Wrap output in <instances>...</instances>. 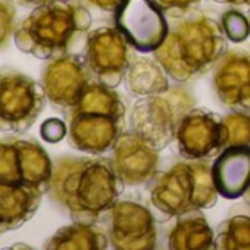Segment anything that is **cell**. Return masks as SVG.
Segmentation results:
<instances>
[{"label":"cell","mask_w":250,"mask_h":250,"mask_svg":"<svg viewBox=\"0 0 250 250\" xmlns=\"http://www.w3.org/2000/svg\"><path fill=\"white\" fill-rule=\"evenodd\" d=\"M113 159L102 155L62 156L53 164L50 199L75 222L102 224L124 193Z\"/></svg>","instance_id":"obj_1"},{"label":"cell","mask_w":250,"mask_h":250,"mask_svg":"<svg viewBox=\"0 0 250 250\" xmlns=\"http://www.w3.org/2000/svg\"><path fill=\"white\" fill-rule=\"evenodd\" d=\"M228 42L221 21L196 8L183 17L169 18L168 36L153 58L171 80L186 84L212 71L227 53Z\"/></svg>","instance_id":"obj_2"},{"label":"cell","mask_w":250,"mask_h":250,"mask_svg":"<svg viewBox=\"0 0 250 250\" xmlns=\"http://www.w3.org/2000/svg\"><path fill=\"white\" fill-rule=\"evenodd\" d=\"M91 27V14L80 0H52L34 8L20 24L17 47L37 59L50 61L69 53Z\"/></svg>","instance_id":"obj_3"},{"label":"cell","mask_w":250,"mask_h":250,"mask_svg":"<svg viewBox=\"0 0 250 250\" xmlns=\"http://www.w3.org/2000/svg\"><path fill=\"white\" fill-rule=\"evenodd\" d=\"M68 145L87 155L112 150L127 125V104L112 87L93 80L78 103L65 113Z\"/></svg>","instance_id":"obj_4"},{"label":"cell","mask_w":250,"mask_h":250,"mask_svg":"<svg viewBox=\"0 0 250 250\" xmlns=\"http://www.w3.org/2000/svg\"><path fill=\"white\" fill-rule=\"evenodd\" d=\"M219 193L212 178L209 161L184 159L156 175L150 187V203L167 219L194 210L210 209Z\"/></svg>","instance_id":"obj_5"},{"label":"cell","mask_w":250,"mask_h":250,"mask_svg":"<svg viewBox=\"0 0 250 250\" xmlns=\"http://www.w3.org/2000/svg\"><path fill=\"white\" fill-rule=\"evenodd\" d=\"M194 106V94L178 83L164 93L140 97L130 112V130L162 152L175 140L183 118Z\"/></svg>","instance_id":"obj_6"},{"label":"cell","mask_w":250,"mask_h":250,"mask_svg":"<svg viewBox=\"0 0 250 250\" xmlns=\"http://www.w3.org/2000/svg\"><path fill=\"white\" fill-rule=\"evenodd\" d=\"M47 97L42 83L14 69H0V131L22 134L44 110Z\"/></svg>","instance_id":"obj_7"},{"label":"cell","mask_w":250,"mask_h":250,"mask_svg":"<svg viewBox=\"0 0 250 250\" xmlns=\"http://www.w3.org/2000/svg\"><path fill=\"white\" fill-rule=\"evenodd\" d=\"M53 164L33 137L9 136L0 140V181L49 193Z\"/></svg>","instance_id":"obj_8"},{"label":"cell","mask_w":250,"mask_h":250,"mask_svg":"<svg viewBox=\"0 0 250 250\" xmlns=\"http://www.w3.org/2000/svg\"><path fill=\"white\" fill-rule=\"evenodd\" d=\"M136 52L116 27H99L88 31L83 56L96 81L116 88L137 58Z\"/></svg>","instance_id":"obj_9"},{"label":"cell","mask_w":250,"mask_h":250,"mask_svg":"<svg viewBox=\"0 0 250 250\" xmlns=\"http://www.w3.org/2000/svg\"><path fill=\"white\" fill-rule=\"evenodd\" d=\"M110 247L116 250H152L158 247L156 215L136 200H118L106 218Z\"/></svg>","instance_id":"obj_10"},{"label":"cell","mask_w":250,"mask_h":250,"mask_svg":"<svg viewBox=\"0 0 250 250\" xmlns=\"http://www.w3.org/2000/svg\"><path fill=\"white\" fill-rule=\"evenodd\" d=\"M113 14L115 27L137 52L153 53L168 36V17L155 0H122Z\"/></svg>","instance_id":"obj_11"},{"label":"cell","mask_w":250,"mask_h":250,"mask_svg":"<svg viewBox=\"0 0 250 250\" xmlns=\"http://www.w3.org/2000/svg\"><path fill=\"white\" fill-rule=\"evenodd\" d=\"M93 74L88 69L84 56L66 53L50 59L40 77L47 102L50 106L63 115L74 107L93 81Z\"/></svg>","instance_id":"obj_12"},{"label":"cell","mask_w":250,"mask_h":250,"mask_svg":"<svg viewBox=\"0 0 250 250\" xmlns=\"http://www.w3.org/2000/svg\"><path fill=\"white\" fill-rule=\"evenodd\" d=\"M175 145L183 159L210 161L224 150L222 115L206 107H193L181 121Z\"/></svg>","instance_id":"obj_13"},{"label":"cell","mask_w":250,"mask_h":250,"mask_svg":"<svg viewBox=\"0 0 250 250\" xmlns=\"http://www.w3.org/2000/svg\"><path fill=\"white\" fill-rule=\"evenodd\" d=\"M159 150L133 130H125L112 147L115 168L125 186L152 183L159 169Z\"/></svg>","instance_id":"obj_14"},{"label":"cell","mask_w":250,"mask_h":250,"mask_svg":"<svg viewBox=\"0 0 250 250\" xmlns=\"http://www.w3.org/2000/svg\"><path fill=\"white\" fill-rule=\"evenodd\" d=\"M212 88L231 110H250V50L228 49L212 69Z\"/></svg>","instance_id":"obj_15"},{"label":"cell","mask_w":250,"mask_h":250,"mask_svg":"<svg viewBox=\"0 0 250 250\" xmlns=\"http://www.w3.org/2000/svg\"><path fill=\"white\" fill-rule=\"evenodd\" d=\"M212 178L219 196L243 197L250 187V146L225 147L212 164Z\"/></svg>","instance_id":"obj_16"},{"label":"cell","mask_w":250,"mask_h":250,"mask_svg":"<svg viewBox=\"0 0 250 250\" xmlns=\"http://www.w3.org/2000/svg\"><path fill=\"white\" fill-rule=\"evenodd\" d=\"M42 196L34 188L0 181V234L27 224L39 210Z\"/></svg>","instance_id":"obj_17"},{"label":"cell","mask_w":250,"mask_h":250,"mask_svg":"<svg viewBox=\"0 0 250 250\" xmlns=\"http://www.w3.org/2000/svg\"><path fill=\"white\" fill-rule=\"evenodd\" d=\"M215 231L209 225L202 210L177 216L174 227L168 232L167 246L171 250H209L213 247Z\"/></svg>","instance_id":"obj_18"},{"label":"cell","mask_w":250,"mask_h":250,"mask_svg":"<svg viewBox=\"0 0 250 250\" xmlns=\"http://www.w3.org/2000/svg\"><path fill=\"white\" fill-rule=\"evenodd\" d=\"M110 246L106 228L100 224L72 222L59 228L44 244L49 250H104Z\"/></svg>","instance_id":"obj_19"},{"label":"cell","mask_w":250,"mask_h":250,"mask_svg":"<svg viewBox=\"0 0 250 250\" xmlns=\"http://www.w3.org/2000/svg\"><path fill=\"white\" fill-rule=\"evenodd\" d=\"M124 83L128 93L139 99L164 93L171 87L169 75L155 58H136Z\"/></svg>","instance_id":"obj_20"},{"label":"cell","mask_w":250,"mask_h":250,"mask_svg":"<svg viewBox=\"0 0 250 250\" xmlns=\"http://www.w3.org/2000/svg\"><path fill=\"white\" fill-rule=\"evenodd\" d=\"M216 250H250V215L237 213L224 219L215 229Z\"/></svg>","instance_id":"obj_21"},{"label":"cell","mask_w":250,"mask_h":250,"mask_svg":"<svg viewBox=\"0 0 250 250\" xmlns=\"http://www.w3.org/2000/svg\"><path fill=\"white\" fill-rule=\"evenodd\" d=\"M224 149L231 146H250V110H231L222 115Z\"/></svg>","instance_id":"obj_22"},{"label":"cell","mask_w":250,"mask_h":250,"mask_svg":"<svg viewBox=\"0 0 250 250\" xmlns=\"http://www.w3.org/2000/svg\"><path fill=\"white\" fill-rule=\"evenodd\" d=\"M221 25L227 39L232 43H241L250 36L249 18L235 9H229L221 15Z\"/></svg>","instance_id":"obj_23"},{"label":"cell","mask_w":250,"mask_h":250,"mask_svg":"<svg viewBox=\"0 0 250 250\" xmlns=\"http://www.w3.org/2000/svg\"><path fill=\"white\" fill-rule=\"evenodd\" d=\"M17 8L14 0H0V49L8 46L12 36H15Z\"/></svg>","instance_id":"obj_24"},{"label":"cell","mask_w":250,"mask_h":250,"mask_svg":"<svg viewBox=\"0 0 250 250\" xmlns=\"http://www.w3.org/2000/svg\"><path fill=\"white\" fill-rule=\"evenodd\" d=\"M203 0H155V3L169 18H178L196 9Z\"/></svg>","instance_id":"obj_25"},{"label":"cell","mask_w":250,"mask_h":250,"mask_svg":"<svg viewBox=\"0 0 250 250\" xmlns=\"http://www.w3.org/2000/svg\"><path fill=\"white\" fill-rule=\"evenodd\" d=\"M40 133L46 142L56 143V142H61L68 134V125H65L61 119L52 118V119H47L42 125Z\"/></svg>","instance_id":"obj_26"},{"label":"cell","mask_w":250,"mask_h":250,"mask_svg":"<svg viewBox=\"0 0 250 250\" xmlns=\"http://www.w3.org/2000/svg\"><path fill=\"white\" fill-rule=\"evenodd\" d=\"M87 2L103 12H115L122 0H87Z\"/></svg>","instance_id":"obj_27"},{"label":"cell","mask_w":250,"mask_h":250,"mask_svg":"<svg viewBox=\"0 0 250 250\" xmlns=\"http://www.w3.org/2000/svg\"><path fill=\"white\" fill-rule=\"evenodd\" d=\"M49 2H52V0H18L20 5L27 6V8H37V6L46 5Z\"/></svg>","instance_id":"obj_28"},{"label":"cell","mask_w":250,"mask_h":250,"mask_svg":"<svg viewBox=\"0 0 250 250\" xmlns=\"http://www.w3.org/2000/svg\"><path fill=\"white\" fill-rule=\"evenodd\" d=\"M216 3L222 5H231V6H249L250 8V0H213Z\"/></svg>","instance_id":"obj_29"},{"label":"cell","mask_w":250,"mask_h":250,"mask_svg":"<svg viewBox=\"0 0 250 250\" xmlns=\"http://www.w3.org/2000/svg\"><path fill=\"white\" fill-rule=\"evenodd\" d=\"M243 200H244L246 206L250 209V187H249V188H247V191L244 193V196H243Z\"/></svg>","instance_id":"obj_30"},{"label":"cell","mask_w":250,"mask_h":250,"mask_svg":"<svg viewBox=\"0 0 250 250\" xmlns=\"http://www.w3.org/2000/svg\"><path fill=\"white\" fill-rule=\"evenodd\" d=\"M247 18H249V24H250V14H249V17H247Z\"/></svg>","instance_id":"obj_31"}]
</instances>
